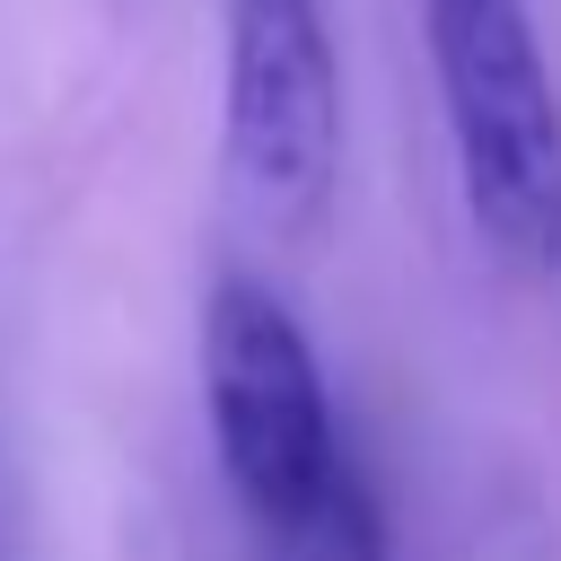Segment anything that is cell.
<instances>
[{"label":"cell","instance_id":"1","mask_svg":"<svg viewBox=\"0 0 561 561\" xmlns=\"http://www.w3.org/2000/svg\"><path fill=\"white\" fill-rule=\"evenodd\" d=\"M430 61L473 245L517 280H561V79L526 0H430Z\"/></svg>","mask_w":561,"mask_h":561},{"label":"cell","instance_id":"2","mask_svg":"<svg viewBox=\"0 0 561 561\" xmlns=\"http://www.w3.org/2000/svg\"><path fill=\"white\" fill-rule=\"evenodd\" d=\"M202 412H210L228 500L245 508V526L263 543L289 535L359 465L342 447V421H333L324 359H316L307 324L254 272H219L210 298H202Z\"/></svg>","mask_w":561,"mask_h":561},{"label":"cell","instance_id":"3","mask_svg":"<svg viewBox=\"0 0 561 561\" xmlns=\"http://www.w3.org/2000/svg\"><path fill=\"white\" fill-rule=\"evenodd\" d=\"M219 149L263 237L316 245L342 202V53L324 0H228Z\"/></svg>","mask_w":561,"mask_h":561},{"label":"cell","instance_id":"4","mask_svg":"<svg viewBox=\"0 0 561 561\" xmlns=\"http://www.w3.org/2000/svg\"><path fill=\"white\" fill-rule=\"evenodd\" d=\"M263 561H386V508H377L368 473L351 465V473H342L289 535L263 543Z\"/></svg>","mask_w":561,"mask_h":561}]
</instances>
